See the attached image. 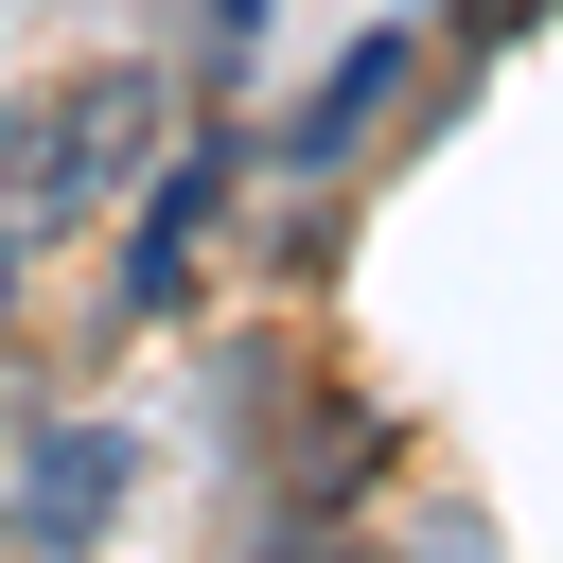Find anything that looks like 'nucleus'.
<instances>
[{"mask_svg":"<svg viewBox=\"0 0 563 563\" xmlns=\"http://www.w3.org/2000/svg\"><path fill=\"white\" fill-rule=\"evenodd\" d=\"M387 88H405V35H369V53H352V70H334L299 123H282V158H299V176H334V158L369 141V106H387Z\"/></svg>","mask_w":563,"mask_h":563,"instance_id":"nucleus-2","label":"nucleus"},{"mask_svg":"<svg viewBox=\"0 0 563 563\" xmlns=\"http://www.w3.org/2000/svg\"><path fill=\"white\" fill-rule=\"evenodd\" d=\"M18 246H35V211H18V194H0V317H18Z\"/></svg>","mask_w":563,"mask_h":563,"instance_id":"nucleus-4","label":"nucleus"},{"mask_svg":"<svg viewBox=\"0 0 563 563\" xmlns=\"http://www.w3.org/2000/svg\"><path fill=\"white\" fill-rule=\"evenodd\" d=\"M123 475H141V457H123V422H53V440H35V475H18V545H53V563H70V545L123 510Z\"/></svg>","mask_w":563,"mask_h":563,"instance_id":"nucleus-1","label":"nucleus"},{"mask_svg":"<svg viewBox=\"0 0 563 563\" xmlns=\"http://www.w3.org/2000/svg\"><path fill=\"white\" fill-rule=\"evenodd\" d=\"M194 211H211V158L158 176V211H141V246H123V317H158V299L194 282Z\"/></svg>","mask_w":563,"mask_h":563,"instance_id":"nucleus-3","label":"nucleus"}]
</instances>
